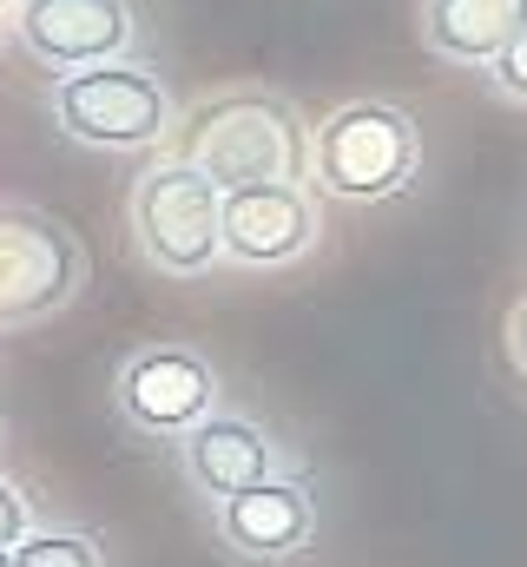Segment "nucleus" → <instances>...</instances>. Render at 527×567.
<instances>
[{
	"instance_id": "nucleus-17",
	"label": "nucleus",
	"mask_w": 527,
	"mask_h": 567,
	"mask_svg": "<svg viewBox=\"0 0 527 567\" xmlns=\"http://www.w3.org/2000/svg\"><path fill=\"white\" fill-rule=\"evenodd\" d=\"M7 13H13V0H0V20H7Z\"/></svg>"
},
{
	"instance_id": "nucleus-5",
	"label": "nucleus",
	"mask_w": 527,
	"mask_h": 567,
	"mask_svg": "<svg viewBox=\"0 0 527 567\" xmlns=\"http://www.w3.org/2000/svg\"><path fill=\"white\" fill-rule=\"evenodd\" d=\"M86 284L80 238L40 205H0V323H40Z\"/></svg>"
},
{
	"instance_id": "nucleus-15",
	"label": "nucleus",
	"mask_w": 527,
	"mask_h": 567,
	"mask_svg": "<svg viewBox=\"0 0 527 567\" xmlns=\"http://www.w3.org/2000/svg\"><path fill=\"white\" fill-rule=\"evenodd\" d=\"M508 350H515V363H521V377H527V297L515 303V317H508Z\"/></svg>"
},
{
	"instance_id": "nucleus-1",
	"label": "nucleus",
	"mask_w": 527,
	"mask_h": 567,
	"mask_svg": "<svg viewBox=\"0 0 527 567\" xmlns=\"http://www.w3.org/2000/svg\"><path fill=\"white\" fill-rule=\"evenodd\" d=\"M178 158L211 172L225 192L238 185H303L317 172V140L283 93H225L178 120Z\"/></svg>"
},
{
	"instance_id": "nucleus-2",
	"label": "nucleus",
	"mask_w": 527,
	"mask_h": 567,
	"mask_svg": "<svg viewBox=\"0 0 527 567\" xmlns=\"http://www.w3.org/2000/svg\"><path fill=\"white\" fill-rule=\"evenodd\" d=\"M132 231L158 271L198 278L225 258V185L185 158H165L132 185Z\"/></svg>"
},
{
	"instance_id": "nucleus-4",
	"label": "nucleus",
	"mask_w": 527,
	"mask_h": 567,
	"mask_svg": "<svg viewBox=\"0 0 527 567\" xmlns=\"http://www.w3.org/2000/svg\"><path fill=\"white\" fill-rule=\"evenodd\" d=\"M415 120L383 100H350L317 126V185L343 205H383L415 178Z\"/></svg>"
},
{
	"instance_id": "nucleus-12",
	"label": "nucleus",
	"mask_w": 527,
	"mask_h": 567,
	"mask_svg": "<svg viewBox=\"0 0 527 567\" xmlns=\"http://www.w3.org/2000/svg\"><path fill=\"white\" fill-rule=\"evenodd\" d=\"M13 567H106V555H100L93 535H73V528H33V535L13 548Z\"/></svg>"
},
{
	"instance_id": "nucleus-6",
	"label": "nucleus",
	"mask_w": 527,
	"mask_h": 567,
	"mask_svg": "<svg viewBox=\"0 0 527 567\" xmlns=\"http://www.w3.org/2000/svg\"><path fill=\"white\" fill-rule=\"evenodd\" d=\"M113 403H120V416L132 429L178 442L185 429H198L218 410V370L192 343H145V350H132L120 363Z\"/></svg>"
},
{
	"instance_id": "nucleus-7",
	"label": "nucleus",
	"mask_w": 527,
	"mask_h": 567,
	"mask_svg": "<svg viewBox=\"0 0 527 567\" xmlns=\"http://www.w3.org/2000/svg\"><path fill=\"white\" fill-rule=\"evenodd\" d=\"M13 33L40 66L86 73V66L126 60L138 20H132V0H20Z\"/></svg>"
},
{
	"instance_id": "nucleus-10",
	"label": "nucleus",
	"mask_w": 527,
	"mask_h": 567,
	"mask_svg": "<svg viewBox=\"0 0 527 567\" xmlns=\"http://www.w3.org/2000/svg\"><path fill=\"white\" fill-rule=\"evenodd\" d=\"M178 468H185V482H192L198 495L225 502V495H238V488H251V482L283 475V449H277V435L264 423H251V416L211 410L198 429L178 435Z\"/></svg>"
},
{
	"instance_id": "nucleus-8",
	"label": "nucleus",
	"mask_w": 527,
	"mask_h": 567,
	"mask_svg": "<svg viewBox=\"0 0 527 567\" xmlns=\"http://www.w3.org/2000/svg\"><path fill=\"white\" fill-rule=\"evenodd\" d=\"M211 515H218L225 548L251 567L297 561V555L310 548V535H317V495H310V482H297V475L251 482V488L211 502Z\"/></svg>"
},
{
	"instance_id": "nucleus-13",
	"label": "nucleus",
	"mask_w": 527,
	"mask_h": 567,
	"mask_svg": "<svg viewBox=\"0 0 527 567\" xmlns=\"http://www.w3.org/2000/svg\"><path fill=\"white\" fill-rule=\"evenodd\" d=\"M488 80H495V93H502V100L527 106V33H515V47L488 66Z\"/></svg>"
},
{
	"instance_id": "nucleus-11",
	"label": "nucleus",
	"mask_w": 527,
	"mask_h": 567,
	"mask_svg": "<svg viewBox=\"0 0 527 567\" xmlns=\"http://www.w3.org/2000/svg\"><path fill=\"white\" fill-rule=\"evenodd\" d=\"M515 33H527V0H422V40L442 60L495 66Z\"/></svg>"
},
{
	"instance_id": "nucleus-16",
	"label": "nucleus",
	"mask_w": 527,
	"mask_h": 567,
	"mask_svg": "<svg viewBox=\"0 0 527 567\" xmlns=\"http://www.w3.org/2000/svg\"><path fill=\"white\" fill-rule=\"evenodd\" d=\"M0 567H13V548H0Z\"/></svg>"
},
{
	"instance_id": "nucleus-3",
	"label": "nucleus",
	"mask_w": 527,
	"mask_h": 567,
	"mask_svg": "<svg viewBox=\"0 0 527 567\" xmlns=\"http://www.w3.org/2000/svg\"><path fill=\"white\" fill-rule=\"evenodd\" d=\"M53 126L93 152H138V145L172 140L178 113H172V93L158 86L152 66L113 60V66H86V73L53 80Z\"/></svg>"
},
{
	"instance_id": "nucleus-14",
	"label": "nucleus",
	"mask_w": 527,
	"mask_h": 567,
	"mask_svg": "<svg viewBox=\"0 0 527 567\" xmlns=\"http://www.w3.org/2000/svg\"><path fill=\"white\" fill-rule=\"evenodd\" d=\"M33 535V508H27V495L0 475V548H20Z\"/></svg>"
},
{
	"instance_id": "nucleus-9",
	"label": "nucleus",
	"mask_w": 527,
	"mask_h": 567,
	"mask_svg": "<svg viewBox=\"0 0 527 567\" xmlns=\"http://www.w3.org/2000/svg\"><path fill=\"white\" fill-rule=\"evenodd\" d=\"M323 238L317 198L303 185H238L225 192V258L251 265V271H277L310 258Z\"/></svg>"
}]
</instances>
